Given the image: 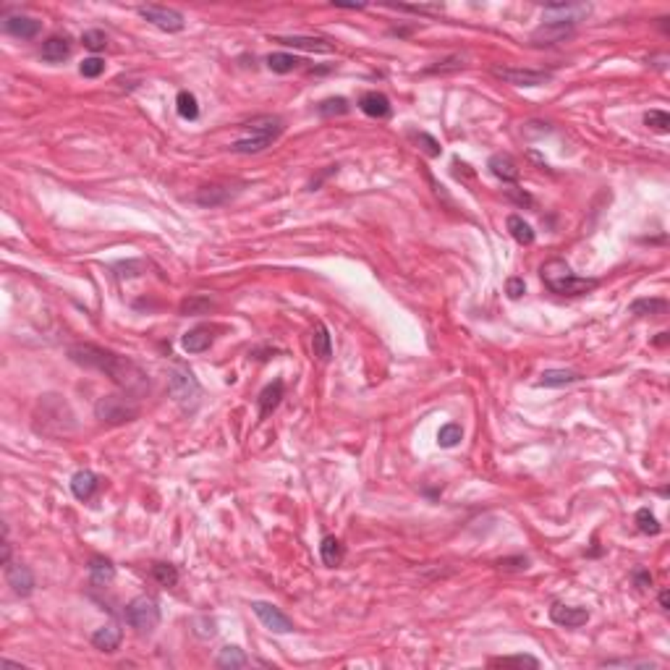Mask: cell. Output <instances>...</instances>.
<instances>
[{
  "label": "cell",
  "mask_w": 670,
  "mask_h": 670,
  "mask_svg": "<svg viewBox=\"0 0 670 670\" xmlns=\"http://www.w3.org/2000/svg\"><path fill=\"white\" fill-rule=\"evenodd\" d=\"M68 359L87 369H97L102 375H108L118 388H123L128 395H142L150 388V377L136 361L126 359L121 353L108 351L102 346L94 344H74L68 348Z\"/></svg>",
  "instance_id": "cell-1"
},
{
  "label": "cell",
  "mask_w": 670,
  "mask_h": 670,
  "mask_svg": "<svg viewBox=\"0 0 670 670\" xmlns=\"http://www.w3.org/2000/svg\"><path fill=\"white\" fill-rule=\"evenodd\" d=\"M243 131H246V136L236 139V142L231 144V152H236V155H254V152L268 150L270 144L283 134V118L257 116V118H251L249 123H243Z\"/></svg>",
  "instance_id": "cell-2"
},
{
  "label": "cell",
  "mask_w": 670,
  "mask_h": 670,
  "mask_svg": "<svg viewBox=\"0 0 670 670\" xmlns=\"http://www.w3.org/2000/svg\"><path fill=\"white\" fill-rule=\"evenodd\" d=\"M544 285L553 293H561V296H581V293L595 291L597 280L595 278H578L571 273V268L563 260H550L544 262L542 270H539Z\"/></svg>",
  "instance_id": "cell-3"
},
{
  "label": "cell",
  "mask_w": 670,
  "mask_h": 670,
  "mask_svg": "<svg viewBox=\"0 0 670 670\" xmlns=\"http://www.w3.org/2000/svg\"><path fill=\"white\" fill-rule=\"evenodd\" d=\"M139 403L131 398V395H102L100 401L94 403V417L105 422V424H126V422H134L139 417Z\"/></svg>",
  "instance_id": "cell-4"
},
{
  "label": "cell",
  "mask_w": 670,
  "mask_h": 670,
  "mask_svg": "<svg viewBox=\"0 0 670 670\" xmlns=\"http://www.w3.org/2000/svg\"><path fill=\"white\" fill-rule=\"evenodd\" d=\"M126 623L131 628H136L139 634H150L152 628H158L160 623V608L152 597H134L131 603L126 605L123 610Z\"/></svg>",
  "instance_id": "cell-5"
},
{
  "label": "cell",
  "mask_w": 670,
  "mask_h": 670,
  "mask_svg": "<svg viewBox=\"0 0 670 670\" xmlns=\"http://www.w3.org/2000/svg\"><path fill=\"white\" fill-rule=\"evenodd\" d=\"M168 390L173 395V401L181 403L184 409H194L202 395L199 383H197V377L189 369H173V375L168 380Z\"/></svg>",
  "instance_id": "cell-6"
},
{
  "label": "cell",
  "mask_w": 670,
  "mask_h": 670,
  "mask_svg": "<svg viewBox=\"0 0 670 670\" xmlns=\"http://www.w3.org/2000/svg\"><path fill=\"white\" fill-rule=\"evenodd\" d=\"M493 76H498L500 82L513 84V87H542L553 79L550 71H534V68H508V66H495Z\"/></svg>",
  "instance_id": "cell-7"
},
{
  "label": "cell",
  "mask_w": 670,
  "mask_h": 670,
  "mask_svg": "<svg viewBox=\"0 0 670 670\" xmlns=\"http://www.w3.org/2000/svg\"><path fill=\"white\" fill-rule=\"evenodd\" d=\"M136 13H139L144 21H150L152 26L163 29V32H181L186 24L184 16H181L178 11L165 9V6H139Z\"/></svg>",
  "instance_id": "cell-8"
},
{
  "label": "cell",
  "mask_w": 670,
  "mask_h": 670,
  "mask_svg": "<svg viewBox=\"0 0 670 670\" xmlns=\"http://www.w3.org/2000/svg\"><path fill=\"white\" fill-rule=\"evenodd\" d=\"M251 610L257 613V618L265 623V628L275 631V634H291L293 631V620L280 608H275V605L257 600V603H251Z\"/></svg>",
  "instance_id": "cell-9"
},
{
  "label": "cell",
  "mask_w": 670,
  "mask_h": 670,
  "mask_svg": "<svg viewBox=\"0 0 670 670\" xmlns=\"http://www.w3.org/2000/svg\"><path fill=\"white\" fill-rule=\"evenodd\" d=\"M576 24H563V21H544L542 26H537L532 32V45H558V42L569 40L573 34Z\"/></svg>",
  "instance_id": "cell-10"
},
{
  "label": "cell",
  "mask_w": 670,
  "mask_h": 670,
  "mask_svg": "<svg viewBox=\"0 0 670 670\" xmlns=\"http://www.w3.org/2000/svg\"><path fill=\"white\" fill-rule=\"evenodd\" d=\"M550 620L563 628H578L589 620V610L586 608H571V605L555 603L550 608Z\"/></svg>",
  "instance_id": "cell-11"
},
{
  "label": "cell",
  "mask_w": 670,
  "mask_h": 670,
  "mask_svg": "<svg viewBox=\"0 0 670 670\" xmlns=\"http://www.w3.org/2000/svg\"><path fill=\"white\" fill-rule=\"evenodd\" d=\"M6 581H9V586L13 589V595L18 597H26L34 592L32 571L26 569V566H21V563H9V566H6Z\"/></svg>",
  "instance_id": "cell-12"
},
{
  "label": "cell",
  "mask_w": 670,
  "mask_h": 670,
  "mask_svg": "<svg viewBox=\"0 0 670 670\" xmlns=\"http://www.w3.org/2000/svg\"><path fill=\"white\" fill-rule=\"evenodd\" d=\"M3 29L18 40H34L42 32V21L32 16H9L3 21Z\"/></svg>",
  "instance_id": "cell-13"
},
{
  "label": "cell",
  "mask_w": 670,
  "mask_h": 670,
  "mask_svg": "<svg viewBox=\"0 0 670 670\" xmlns=\"http://www.w3.org/2000/svg\"><path fill=\"white\" fill-rule=\"evenodd\" d=\"M359 110L369 118H388L393 113V105L383 92H364L359 97Z\"/></svg>",
  "instance_id": "cell-14"
},
{
  "label": "cell",
  "mask_w": 670,
  "mask_h": 670,
  "mask_svg": "<svg viewBox=\"0 0 670 670\" xmlns=\"http://www.w3.org/2000/svg\"><path fill=\"white\" fill-rule=\"evenodd\" d=\"M487 168L495 178H500L502 184H516L519 181V165L513 163L511 155H493Z\"/></svg>",
  "instance_id": "cell-15"
},
{
  "label": "cell",
  "mask_w": 670,
  "mask_h": 670,
  "mask_svg": "<svg viewBox=\"0 0 670 670\" xmlns=\"http://www.w3.org/2000/svg\"><path fill=\"white\" fill-rule=\"evenodd\" d=\"M283 395H285V385H283V380H273L265 390L260 393V398H257V406H260V417L265 419V417H270L273 411L280 406V401H283Z\"/></svg>",
  "instance_id": "cell-16"
},
{
  "label": "cell",
  "mask_w": 670,
  "mask_h": 670,
  "mask_svg": "<svg viewBox=\"0 0 670 670\" xmlns=\"http://www.w3.org/2000/svg\"><path fill=\"white\" fill-rule=\"evenodd\" d=\"M71 55V42L68 37H60V34H53L42 42V60L48 63H63V60Z\"/></svg>",
  "instance_id": "cell-17"
},
{
  "label": "cell",
  "mask_w": 670,
  "mask_h": 670,
  "mask_svg": "<svg viewBox=\"0 0 670 670\" xmlns=\"http://www.w3.org/2000/svg\"><path fill=\"white\" fill-rule=\"evenodd\" d=\"M97 487H100V479L89 469L76 471L74 477H71V493H74L79 500H89V498L97 493Z\"/></svg>",
  "instance_id": "cell-18"
},
{
  "label": "cell",
  "mask_w": 670,
  "mask_h": 670,
  "mask_svg": "<svg viewBox=\"0 0 670 670\" xmlns=\"http://www.w3.org/2000/svg\"><path fill=\"white\" fill-rule=\"evenodd\" d=\"M121 639H123V631L116 626V623H108V626L97 628L92 634V644L100 649V652H116L121 647Z\"/></svg>",
  "instance_id": "cell-19"
},
{
  "label": "cell",
  "mask_w": 670,
  "mask_h": 670,
  "mask_svg": "<svg viewBox=\"0 0 670 670\" xmlns=\"http://www.w3.org/2000/svg\"><path fill=\"white\" fill-rule=\"evenodd\" d=\"M212 341H215V338H212V330H209V327H194V330L184 333L181 346H184V351L189 353H202L212 346Z\"/></svg>",
  "instance_id": "cell-20"
},
{
  "label": "cell",
  "mask_w": 670,
  "mask_h": 670,
  "mask_svg": "<svg viewBox=\"0 0 670 670\" xmlns=\"http://www.w3.org/2000/svg\"><path fill=\"white\" fill-rule=\"evenodd\" d=\"M581 380V372L576 369H544L539 377V388H566Z\"/></svg>",
  "instance_id": "cell-21"
},
{
  "label": "cell",
  "mask_w": 670,
  "mask_h": 670,
  "mask_svg": "<svg viewBox=\"0 0 670 670\" xmlns=\"http://www.w3.org/2000/svg\"><path fill=\"white\" fill-rule=\"evenodd\" d=\"M275 42L296 48V50H309V53H333V45L322 37H275Z\"/></svg>",
  "instance_id": "cell-22"
},
{
  "label": "cell",
  "mask_w": 670,
  "mask_h": 670,
  "mask_svg": "<svg viewBox=\"0 0 670 670\" xmlns=\"http://www.w3.org/2000/svg\"><path fill=\"white\" fill-rule=\"evenodd\" d=\"M228 199H234V192L228 186H204L194 194V202L202 207H218V204H226Z\"/></svg>",
  "instance_id": "cell-23"
},
{
  "label": "cell",
  "mask_w": 670,
  "mask_h": 670,
  "mask_svg": "<svg viewBox=\"0 0 670 670\" xmlns=\"http://www.w3.org/2000/svg\"><path fill=\"white\" fill-rule=\"evenodd\" d=\"M344 544H341V539L333 534L322 537V544H319V558H322V563H325L327 569H335V566H341V561H344Z\"/></svg>",
  "instance_id": "cell-24"
},
{
  "label": "cell",
  "mask_w": 670,
  "mask_h": 670,
  "mask_svg": "<svg viewBox=\"0 0 670 670\" xmlns=\"http://www.w3.org/2000/svg\"><path fill=\"white\" fill-rule=\"evenodd\" d=\"M665 312H668L665 299H637L628 304V314H634V317H660Z\"/></svg>",
  "instance_id": "cell-25"
},
{
  "label": "cell",
  "mask_w": 670,
  "mask_h": 670,
  "mask_svg": "<svg viewBox=\"0 0 670 670\" xmlns=\"http://www.w3.org/2000/svg\"><path fill=\"white\" fill-rule=\"evenodd\" d=\"M312 351L322 361H327L333 356V338H330L327 325H322V322H319V325L314 327V333H312Z\"/></svg>",
  "instance_id": "cell-26"
},
{
  "label": "cell",
  "mask_w": 670,
  "mask_h": 670,
  "mask_svg": "<svg viewBox=\"0 0 670 670\" xmlns=\"http://www.w3.org/2000/svg\"><path fill=\"white\" fill-rule=\"evenodd\" d=\"M89 578L94 586H105L116 578V566L108 558H92L89 561Z\"/></svg>",
  "instance_id": "cell-27"
},
{
  "label": "cell",
  "mask_w": 670,
  "mask_h": 670,
  "mask_svg": "<svg viewBox=\"0 0 670 670\" xmlns=\"http://www.w3.org/2000/svg\"><path fill=\"white\" fill-rule=\"evenodd\" d=\"M249 665V657L243 654V649H238V647H223L218 654V668H226V670H238V668H246Z\"/></svg>",
  "instance_id": "cell-28"
},
{
  "label": "cell",
  "mask_w": 670,
  "mask_h": 670,
  "mask_svg": "<svg viewBox=\"0 0 670 670\" xmlns=\"http://www.w3.org/2000/svg\"><path fill=\"white\" fill-rule=\"evenodd\" d=\"M508 231H511V236L516 238V243H521V246L534 243V231H532V226H529L521 215H508Z\"/></svg>",
  "instance_id": "cell-29"
},
{
  "label": "cell",
  "mask_w": 670,
  "mask_h": 670,
  "mask_svg": "<svg viewBox=\"0 0 670 670\" xmlns=\"http://www.w3.org/2000/svg\"><path fill=\"white\" fill-rule=\"evenodd\" d=\"M176 110L181 118L194 121V118L199 116V102H197V97H194L189 89H181V92L176 94Z\"/></svg>",
  "instance_id": "cell-30"
},
{
  "label": "cell",
  "mask_w": 670,
  "mask_h": 670,
  "mask_svg": "<svg viewBox=\"0 0 670 670\" xmlns=\"http://www.w3.org/2000/svg\"><path fill=\"white\" fill-rule=\"evenodd\" d=\"M299 63H302V60L296 58V55H291V53H273V55H268V66L270 71H275V74H288V71H293Z\"/></svg>",
  "instance_id": "cell-31"
},
{
  "label": "cell",
  "mask_w": 670,
  "mask_h": 670,
  "mask_svg": "<svg viewBox=\"0 0 670 670\" xmlns=\"http://www.w3.org/2000/svg\"><path fill=\"white\" fill-rule=\"evenodd\" d=\"M461 440H463V427L456 424V422L443 424L440 432H437V445H440V448H453V445H458Z\"/></svg>",
  "instance_id": "cell-32"
},
{
  "label": "cell",
  "mask_w": 670,
  "mask_h": 670,
  "mask_svg": "<svg viewBox=\"0 0 670 670\" xmlns=\"http://www.w3.org/2000/svg\"><path fill=\"white\" fill-rule=\"evenodd\" d=\"M152 578L160 586H176L178 584V571L170 563H155L152 566Z\"/></svg>",
  "instance_id": "cell-33"
},
{
  "label": "cell",
  "mask_w": 670,
  "mask_h": 670,
  "mask_svg": "<svg viewBox=\"0 0 670 670\" xmlns=\"http://www.w3.org/2000/svg\"><path fill=\"white\" fill-rule=\"evenodd\" d=\"M317 113L319 116H346L348 113V100L346 97H330V100H322L317 105Z\"/></svg>",
  "instance_id": "cell-34"
},
{
  "label": "cell",
  "mask_w": 670,
  "mask_h": 670,
  "mask_svg": "<svg viewBox=\"0 0 670 670\" xmlns=\"http://www.w3.org/2000/svg\"><path fill=\"white\" fill-rule=\"evenodd\" d=\"M644 123L649 128H654L657 134H668L670 131V116L665 110H649V113H644Z\"/></svg>",
  "instance_id": "cell-35"
},
{
  "label": "cell",
  "mask_w": 670,
  "mask_h": 670,
  "mask_svg": "<svg viewBox=\"0 0 670 670\" xmlns=\"http://www.w3.org/2000/svg\"><path fill=\"white\" fill-rule=\"evenodd\" d=\"M637 527L644 534H660V524H657V519H654V513L649 508H639L637 511Z\"/></svg>",
  "instance_id": "cell-36"
},
{
  "label": "cell",
  "mask_w": 670,
  "mask_h": 670,
  "mask_svg": "<svg viewBox=\"0 0 670 670\" xmlns=\"http://www.w3.org/2000/svg\"><path fill=\"white\" fill-rule=\"evenodd\" d=\"M212 309V302L207 296H192L181 304V314H204V312Z\"/></svg>",
  "instance_id": "cell-37"
},
{
  "label": "cell",
  "mask_w": 670,
  "mask_h": 670,
  "mask_svg": "<svg viewBox=\"0 0 670 670\" xmlns=\"http://www.w3.org/2000/svg\"><path fill=\"white\" fill-rule=\"evenodd\" d=\"M411 136L417 139L419 150H422V152H427L429 158H440V155H443V147H440V142H437L435 136L424 134V131H419V134H411Z\"/></svg>",
  "instance_id": "cell-38"
},
{
  "label": "cell",
  "mask_w": 670,
  "mask_h": 670,
  "mask_svg": "<svg viewBox=\"0 0 670 670\" xmlns=\"http://www.w3.org/2000/svg\"><path fill=\"white\" fill-rule=\"evenodd\" d=\"M82 42H84V48H87V50L100 53V50H105L108 37H105V32H100V29H89V32L82 34Z\"/></svg>",
  "instance_id": "cell-39"
},
{
  "label": "cell",
  "mask_w": 670,
  "mask_h": 670,
  "mask_svg": "<svg viewBox=\"0 0 670 670\" xmlns=\"http://www.w3.org/2000/svg\"><path fill=\"white\" fill-rule=\"evenodd\" d=\"M102 71H105V60L102 58H87L82 66H79V74L87 76V79H97Z\"/></svg>",
  "instance_id": "cell-40"
},
{
  "label": "cell",
  "mask_w": 670,
  "mask_h": 670,
  "mask_svg": "<svg viewBox=\"0 0 670 670\" xmlns=\"http://www.w3.org/2000/svg\"><path fill=\"white\" fill-rule=\"evenodd\" d=\"M493 665H529V668H539V660L532 657V654H513V657L493 660Z\"/></svg>",
  "instance_id": "cell-41"
},
{
  "label": "cell",
  "mask_w": 670,
  "mask_h": 670,
  "mask_svg": "<svg viewBox=\"0 0 670 670\" xmlns=\"http://www.w3.org/2000/svg\"><path fill=\"white\" fill-rule=\"evenodd\" d=\"M458 68H463V58H461V55H453V58H445L443 63L427 68L424 74H445V71H458Z\"/></svg>",
  "instance_id": "cell-42"
},
{
  "label": "cell",
  "mask_w": 670,
  "mask_h": 670,
  "mask_svg": "<svg viewBox=\"0 0 670 670\" xmlns=\"http://www.w3.org/2000/svg\"><path fill=\"white\" fill-rule=\"evenodd\" d=\"M498 569H502V571H527L529 569V558H524V555H516V558H500V561H498Z\"/></svg>",
  "instance_id": "cell-43"
},
{
  "label": "cell",
  "mask_w": 670,
  "mask_h": 670,
  "mask_svg": "<svg viewBox=\"0 0 670 670\" xmlns=\"http://www.w3.org/2000/svg\"><path fill=\"white\" fill-rule=\"evenodd\" d=\"M524 291H527L524 278H508V283H505V293H508V299H521V296H524Z\"/></svg>",
  "instance_id": "cell-44"
},
{
  "label": "cell",
  "mask_w": 670,
  "mask_h": 670,
  "mask_svg": "<svg viewBox=\"0 0 670 670\" xmlns=\"http://www.w3.org/2000/svg\"><path fill=\"white\" fill-rule=\"evenodd\" d=\"M508 199H513L516 204H521V207H532L534 204V199H532V194H527L524 189H519V186H513V189H508Z\"/></svg>",
  "instance_id": "cell-45"
},
{
  "label": "cell",
  "mask_w": 670,
  "mask_h": 670,
  "mask_svg": "<svg viewBox=\"0 0 670 670\" xmlns=\"http://www.w3.org/2000/svg\"><path fill=\"white\" fill-rule=\"evenodd\" d=\"M398 11H409V13H440L443 6H395Z\"/></svg>",
  "instance_id": "cell-46"
},
{
  "label": "cell",
  "mask_w": 670,
  "mask_h": 670,
  "mask_svg": "<svg viewBox=\"0 0 670 670\" xmlns=\"http://www.w3.org/2000/svg\"><path fill=\"white\" fill-rule=\"evenodd\" d=\"M634 584H637L639 589L652 586V573H649L647 569H637V571H634Z\"/></svg>",
  "instance_id": "cell-47"
},
{
  "label": "cell",
  "mask_w": 670,
  "mask_h": 670,
  "mask_svg": "<svg viewBox=\"0 0 670 670\" xmlns=\"http://www.w3.org/2000/svg\"><path fill=\"white\" fill-rule=\"evenodd\" d=\"M605 665H628V668H652V662H634V660H610L605 662Z\"/></svg>",
  "instance_id": "cell-48"
},
{
  "label": "cell",
  "mask_w": 670,
  "mask_h": 670,
  "mask_svg": "<svg viewBox=\"0 0 670 670\" xmlns=\"http://www.w3.org/2000/svg\"><path fill=\"white\" fill-rule=\"evenodd\" d=\"M660 605H662V610H668V608H670V595H668V589H662V592H660Z\"/></svg>",
  "instance_id": "cell-49"
},
{
  "label": "cell",
  "mask_w": 670,
  "mask_h": 670,
  "mask_svg": "<svg viewBox=\"0 0 670 670\" xmlns=\"http://www.w3.org/2000/svg\"><path fill=\"white\" fill-rule=\"evenodd\" d=\"M665 341H668V333H660V338H657V341H654V344H657V346H662V344H665Z\"/></svg>",
  "instance_id": "cell-50"
}]
</instances>
